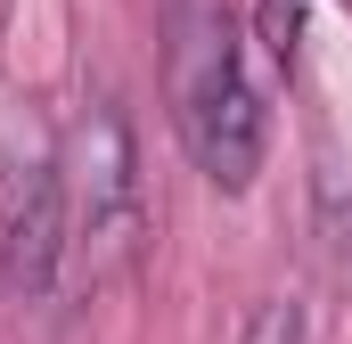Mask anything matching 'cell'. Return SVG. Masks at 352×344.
Here are the masks:
<instances>
[{
	"label": "cell",
	"mask_w": 352,
	"mask_h": 344,
	"mask_svg": "<svg viewBox=\"0 0 352 344\" xmlns=\"http://www.w3.org/2000/svg\"><path fill=\"white\" fill-rule=\"evenodd\" d=\"M164 98H173L180 148L221 197H246L263 172V90L246 74L230 0H173L164 8Z\"/></svg>",
	"instance_id": "1"
},
{
	"label": "cell",
	"mask_w": 352,
	"mask_h": 344,
	"mask_svg": "<svg viewBox=\"0 0 352 344\" xmlns=\"http://www.w3.org/2000/svg\"><path fill=\"white\" fill-rule=\"evenodd\" d=\"M66 213H74V262L90 287L123 279L140 255V156H131V123L115 98H90L66 131Z\"/></svg>",
	"instance_id": "2"
},
{
	"label": "cell",
	"mask_w": 352,
	"mask_h": 344,
	"mask_svg": "<svg viewBox=\"0 0 352 344\" xmlns=\"http://www.w3.org/2000/svg\"><path fill=\"white\" fill-rule=\"evenodd\" d=\"M66 262H74V213H66V172L58 164H33V180L16 189V205H8V246H0V279L16 287V295H58V279H66Z\"/></svg>",
	"instance_id": "3"
},
{
	"label": "cell",
	"mask_w": 352,
	"mask_h": 344,
	"mask_svg": "<svg viewBox=\"0 0 352 344\" xmlns=\"http://www.w3.org/2000/svg\"><path fill=\"white\" fill-rule=\"evenodd\" d=\"M311 8L320 0H263V50L287 66V74H303V41H311Z\"/></svg>",
	"instance_id": "4"
},
{
	"label": "cell",
	"mask_w": 352,
	"mask_h": 344,
	"mask_svg": "<svg viewBox=\"0 0 352 344\" xmlns=\"http://www.w3.org/2000/svg\"><path fill=\"white\" fill-rule=\"evenodd\" d=\"M238 344H311V336H303V303H295V295L254 303V320H246V336H238Z\"/></svg>",
	"instance_id": "5"
}]
</instances>
